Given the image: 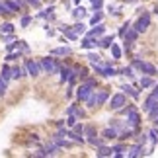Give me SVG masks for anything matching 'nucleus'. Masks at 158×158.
I'll use <instances>...</instances> for the list:
<instances>
[{
  "instance_id": "nucleus-5",
  "label": "nucleus",
  "mask_w": 158,
  "mask_h": 158,
  "mask_svg": "<svg viewBox=\"0 0 158 158\" xmlns=\"http://www.w3.org/2000/svg\"><path fill=\"white\" fill-rule=\"evenodd\" d=\"M127 104V96L123 92H117V94H111L107 100V109L109 111H117V109H121Z\"/></svg>"
},
{
  "instance_id": "nucleus-45",
  "label": "nucleus",
  "mask_w": 158,
  "mask_h": 158,
  "mask_svg": "<svg viewBox=\"0 0 158 158\" xmlns=\"http://www.w3.org/2000/svg\"><path fill=\"white\" fill-rule=\"evenodd\" d=\"M86 59H88V63L90 64H98V63H102V57L98 53H88L86 55Z\"/></svg>"
},
{
  "instance_id": "nucleus-40",
  "label": "nucleus",
  "mask_w": 158,
  "mask_h": 158,
  "mask_svg": "<svg viewBox=\"0 0 158 158\" xmlns=\"http://www.w3.org/2000/svg\"><path fill=\"white\" fill-rule=\"evenodd\" d=\"M33 23V16H29V14H22V18H20V26L22 27H29Z\"/></svg>"
},
{
  "instance_id": "nucleus-52",
  "label": "nucleus",
  "mask_w": 158,
  "mask_h": 158,
  "mask_svg": "<svg viewBox=\"0 0 158 158\" xmlns=\"http://www.w3.org/2000/svg\"><path fill=\"white\" fill-rule=\"evenodd\" d=\"M90 2H92V8H94V12L96 10H102V8H104V0H90Z\"/></svg>"
},
{
  "instance_id": "nucleus-41",
  "label": "nucleus",
  "mask_w": 158,
  "mask_h": 158,
  "mask_svg": "<svg viewBox=\"0 0 158 158\" xmlns=\"http://www.w3.org/2000/svg\"><path fill=\"white\" fill-rule=\"evenodd\" d=\"M72 29H74V31H76V33H78V35H80V37H82V35L86 33V23L78 20V22L74 23V26H72Z\"/></svg>"
},
{
  "instance_id": "nucleus-25",
  "label": "nucleus",
  "mask_w": 158,
  "mask_h": 158,
  "mask_svg": "<svg viewBox=\"0 0 158 158\" xmlns=\"http://www.w3.org/2000/svg\"><path fill=\"white\" fill-rule=\"evenodd\" d=\"M45 150H47V156H59L60 152H63V148H59L57 144L51 141V139H49V143L45 144Z\"/></svg>"
},
{
  "instance_id": "nucleus-12",
  "label": "nucleus",
  "mask_w": 158,
  "mask_h": 158,
  "mask_svg": "<svg viewBox=\"0 0 158 158\" xmlns=\"http://www.w3.org/2000/svg\"><path fill=\"white\" fill-rule=\"evenodd\" d=\"M107 31V27H106V23L104 22H100V23H96V26H92L86 31V35H90V37H102V35H106Z\"/></svg>"
},
{
  "instance_id": "nucleus-50",
  "label": "nucleus",
  "mask_w": 158,
  "mask_h": 158,
  "mask_svg": "<svg viewBox=\"0 0 158 158\" xmlns=\"http://www.w3.org/2000/svg\"><path fill=\"white\" fill-rule=\"evenodd\" d=\"M18 47H20V39H16V41H10V43H6V51H16Z\"/></svg>"
},
{
  "instance_id": "nucleus-35",
  "label": "nucleus",
  "mask_w": 158,
  "mask_h": 158,
  "mask_svg": "<svg viewBox=\"0 0 158 158\" xmlns=\"http://www.w3.org/2000/svg\"><path fill=\"white\" fill-rule=\"evenodd\" d=\"M100 22H104V12L96 10L92 14V18H90V26H96V23H100Z\"/></svg>"
},
{
  "instance_id": "nucleus-4",
  "label": "nucleus",
  "mask_w": 158,
  "mask_h": 158,
  "mask_svg": "<svg viewBox=\"0 0 158 158\" xmlns=\"http://www.w3.org/2000/svg\"><path fill=\"white\" fill-rule=\"evenodd\" d=\"M23 69H26L27 76L29 78H39L43 74V70H41V64H39V59H31V57H23Z\"/></svg>"
},
{
  "instance_id": "nucleus-57",
  "label": "nucleus",
  "mask_w": 158,
  "mask_h": 158,
  "mask_svg": "<svg viewBox=\"0 0 158 158\" xmlns=\"http://www.w3.org/2000/svg\"><path fill=\"white\" fill-rule=\"evenodd\" d=\"M74 106H76V102H74V104H70L69 107H66V111H64V115H72V113H74Z\"/></svg>"
},
{
  "instance_id": "nucleus-6",
  "label": "nucleus",
  "mask_w": 158,
  "mask_h": 158,
  "mask_svg": "<svg viewBox=\"0 0 158 158\" xmlns=\"http://www.w3.org/2000/svg\"><path fill=\"white\" fill-rule=\"evenodd\" d=\"M96 88H90L88 84H84V82H78L76 84V88H74V98L80 102V104H84L88 98H90V94L94 92Z\"/></svg>"
},
{
  "instance_id": "nucleus-36",
  "label": "nucleus",
  "mask_w": 158,
  "mask_h": 158,
  "mask_svg": "<svg viewBox=\"0 0 158 158\" xmlns=\"http://www.w3.org/2000/svg\"><path fill=\"white\" fill-rule=\"evenodd\" d=\"M98 135V127L92 125V123H88V125H84V137H96Z\"/></svg>"
},
{
  "instance_id": "nucleus-47",
  "label": "nucleus",
  "mask_w": 158,
  "mask_h": 158,
  "mask_svg": "<svg viewBox=\"0 0 158 158\" xmlns=\"http://www.w3.org/2000/svg\"><path fill=\"white\" fill-rule=\"evenodd\" d=\"M133 41H129V39H123V55H131V51H133Z\"/></svg>"
},
{
  "instance_id": "nucleus-23",
  "label": "nucleus",
  "mask_w": 158,
  "mask_h": 158,
  "mask_svg": "<svg viewBox=\"0 0 158 158\" xmlns=\"http://www.w3.org/2000/svg\"><path fill=\"white\" fill-rule=\"evenodd\" d=\"M117 72H119V76H125V78H129V80H135V69H133L131 64L121 66V69H117Z\"/></svg>"
},
{
  "instance_id": "nucleus-1",
  "label": "nucleus",
  "mask_w": 158,
  "mask_h": 158,
  "mask_svg": "<svg viewBox=\"0 0 158 158\" xmlns=\"http://www.w3.org/2000/svg\"><path fill=\"white\" fill-rule=\"evenodd\" d=\"M39 64H41V70H43V74L47 76H55L59 74L60 66L64 64L63 57H57V55H47V57H39Z\"/></svg>"
},
{
  "instance_id": "nucleus-3",
  "label": "nucleus",
  "mask_w": 158,
  "mask_h": 158,
  "mask_svg": "<svg viewBox=\"0 0 158 158\" xmlns=\"http://www.w3.org/2000/svg\"><path fill=\"white\" fill-rule=\"evenodd\" d=\"M123 123H125L127 129H133V131H135V135H137V133L143 129V115H141V111L135 109V111L127 113L125 119H123Z\"/></svg>"
},
{
  "instance_id": "nucleus-55",
  "label": "nucleus",
  "mask_w": 158,
  "mask_h": 158,
  "mask_svg": "<svg viewBox=\"0 0 158 158\" xmlns=\"http://www.w3.org/2000/svg\"><path fill=\"white\" fill-rule=\"evenodd\" d=\"M0 37H2V41H6V43H10V41H16V39H18L14 33H6V35H0Z\"/></svg>"
},
{
  "instance_id": "nucleus-15",
  "label": "nucleus",
  "mask_w": 158,
  "mask_h": 158,
  "mask_svg": "<svg viewBox=\"0 0 158 158\" xmlns=\"http://www.w3.org/2000/svg\"><path fill=\"white\" fill-rule=\"evenodd\" d=\"M111 148H113V156H115V158H123V156H127V150H129V147H127L123 141L111 144Z\"/></svg>"
},
{
  "instance_id": "nucleus-18",
  "label": "nucleus",
  "mask_w": 158,
  "mask_h": 158,
  "mask_svg": "<svg viewBox=\"0 0 158 158\" xmlns=\"http://www.w3.org/2000/svg\"><path fill=\"white\" fill-rule=\"evenodd\" d=\"M148 133V143H150V150H148V154H152L154 152V147L158 144V127L152 125V129L147 131Z\"/></svg>"
},
{
  "instance_id": "nucleus-59",
  "label": "nucleus",
  "mask_w": 158,
  "mask_h": 158,
  "mask_svg": "<svg viewBox=\"0 0 158 158\" xmlns=\"http://www.w3.org/2000/svg\"><path fill=\"white\" fill-rule=\"evenodd\" d=\"M125 4H137V2H141V0H123Z\"/></svg>"
},
{
  "instance_id": "nucleus-63",
  "label": "nucleus",
  "mask_w": 158,
  "mask_h": 158,
  "mask_svg": "<svg viewBox=\"0 0 158 158\" xmlns=\"http://www.w3.org/2000/svg\"><path fill=\"white\" fill-rule=\"evenodd\" d=\"M41 2H43V0H41Z\"/></svg>"
},
{
  "instance_id": "nucleus-33",
  "label": "nucleus",
  "mask_w": 158,
  "mask_h": 158,
  "mask_svg": "<svg viewBox=\"0 0 158 158\" xmlns=\"http://www.w3.org/2000/svg\"><path fill=\"white\" fill-rule=\"evenodd\" d=\"M139 35H141V33H139L137 31V29L135 27H129V29H127V33H125V37L123 39H129V41H133V43H137V39H139Z\"/></svg>"
},
{
  "instance_id": "nucleus-21",
  "label": "nucleus",
  "mask_w": 158,
  "mask_h": 158,
  "mask_svg": "<svg viewBox=\"0 0 158 158\" xmlns=\"http://www.w3.org/2000/svg\"><path fill=\"white\" fill-rule=\"evenodd\" d=\"M154 76H148V74H143L141 78H139V86H141V90H147V88H152L154 86Z\"/></svg>"
},
{
  "instance_id": "nucleus-9",
  "label": "nucleus",
  "mask_w": 158,
  "mask_h": 158,
  "mask_svg": "<svg viewBox=\"0 0 158 158\" xmlns=\"http://www.w3.org/2000/svg\"><path fill=\"white\" fill-rule=\"evenodd\" d=\"M98 47H100V37H90L86 33L80 37V49L92 51V49H98Z\"/></svg>"
},
{
  "instance_id": "nucleus-32",
  "label": "nucleus",
  "mask_w": 158,
  "mask_h": 158,
  "mask_svg": "<svg viewBox=\"0 0 158 158\" xmlns=\"http://www.w3.org/2000/svg\"><path fill=\"white\" fill-rule=\"evenodd\" d=\"M86 14H88V12H86V8H82L80 4H76V8L70 12V16L74 18V20H82V18L86 16Z\"/></svg>"
},
{
  "instance_id": "nucleus-2",
  "label": "nucleus",
  "mask_w": 158,
  "mask_h": 158,
  "mask_svg": "<svg viewBox=\"0 0 158 158\" xmlns=\"http://www.w3.org/2000/svg\"><path fill=\"white\" fill-rule=\"evenodd\" d=\"M150 23H152V14H150L148 10H143L141 14L137 16V20L133 22V27H135L139 33H147Z\"/></svg>"
},
{
  "instance_id": "nucleus-39",
  "label": "nucleus",
  "mask_w": 158,
  "mask_h": 158,
  "mask_svg": "<svg viewBox=\"0 0 158 158\" xmlns=\"http://www.w3.org/2000/svg\"><path fill=\"white\" fill-rule=\"evenodd\" d=\"M63 35H64V37L69 39V41H78V39H80V35H78V33L74 31V29H72V26H70L69 29H66V31H64Z\"/></svg>"
},
{
  "instance_id": "nucleus-20",
  "label": "nucleus",
  "mask_w": 158,
  "mask_h": 158,
  "mask_svg": "<svg viewBox=\"0 0 158 158\" xmlns=\"http://www.w3.org/2000/svg\"><path fill=\"white\" fill-rule=\"evenodd\" d=\"M96 156H98V158L113 156V148H111V144H102V147H98V148H96Z\"/></svg>"
},
{
  "instance_id": "nucleus-62",
  "label": "nucleus",
  "mask_w": 158,
  "mask_h": 158,
  "mask_svg": "<svg viewBox=\"0 0 158 158\" xmlns=\"http://www.w3.org/2000/svg\"><path fill=\"white\" fill-rule=\"evenodd\" d=\"M156 76H158V70H156Z\"/></svg>"
},
{
  "instance_id": "nucleus-44",
  "label": "nucleus",
  "mask_w": 158,
  "mask_h": 158,
  "mask_svg": "<svg viewBox=\"0 0 158 158\" xmlns=\"http://www.w3.org/2000/svg\"><path fill=\"white\" fill-rule=\"evenodd\" d=\"M8 18V16H12V12H10V8H8V4L4 2V0H0V18Z\"/></svg>"
},
{
  "instance_id": "nucleus-42",
  "label": "nucleus",
  "mask_w": 158,
  "mask_h": 158,
  "mask_svg": "<svg viewBox=\"0 0 158 158\" xmlns=\"http://www.w3.org/2000/svg\"><path fill=\"white\" fill-rule=\"evenodd\" d=\"M135 137H137V139H135V143H139V144H147V143H148V133H144V131H143V133L139 131Z\"/></svg>"
},
{
  "instance_id": "nucleus-49",
  "label": "nucleus",
  "mask_w": 158,
  "mask_h": 158,
  "mask_svg": "<svg viewBox=\"0 0 158 158\" xmlns=\"http://www.w3.org/2000/svg\"><path fill=\"white\" fill-rule=\"evenodd\" d=\"M147 117H148V121H152V119H156V117H158V104H156V106H152V107L148 109Z\"/></svg>"
},
{
  "instance_id": "nucleus-43",
  "label": "nucleus",
  "mask_w": 158,
  "mask_h": 158,
  "mask_svg": "<svg viewBox=\"0 0 158 158\" xmlns=\"http://www.w3.org/2000/svg\"><path fill=\"white\" fill-rule=\"evenodd\" d=\"M90 70H92V69H88V66H78V72H76L78 80H84L86 76H90Z\"/></svg>"
},
{
  "instance_id": "nucleus-19",
  "label": "nucleus",
  "mask_w": 158,
  "mask_h": 158,
  "mask_svg": "<svg viewBox=\"0 0 158 158\" xmlns=\"http://www.w3.org/2000/svg\"><path fill=\"white\" fill-rule=\"evenodd\" d=\"M158 104V98L154 94H148L147 98H144V102H143V106H141V109H143V113H148V109L152 107V106H156Z\"/></svg>"
},
{
  "instance_id": "nucleus-37",
  "label": "nucleus",
  "mask_w": 158,
  "mask_h": 158,
  "mask_svg": "<svg viewBox=\"0 0 158 158\" xmlns=\"http://www.w3.org/2000/svg\"><path fill=\"white\" fill-rule=\"evenodd\" d=\"M133 26V22L131 20H127V22H123V23H121V26H119V29H117V35H119V37L121 39H123L125 37V33H127V29H129Z\"/></svg>"
},
{
  "instance_id": "nucleus-46",
  "label": "nucleus",
  "mask_w": 158,
  "mask_h": 158,
  "mask_svg": "<svg viewBox=\"0 0 158 158\" xmlns=\"http://www.w3.org/2000/svg\"><path fill=\"white\" fill-rule=\"evenodd\" d=\"M23 55H31V47L27 45V41H23V39H20V47H18Z\"/></svg>"
},
{
  "instance_id": "nucleus-22",
  "label": "nucleus",
  "mask_w": 158,
  "mask_h": 158,
  "mask_svg": "<svg viewBox=\"0 0 158 158\" xmlns=\"http://www.w3.org/2000/svg\"><path fill=\"white\" fill-rule=\"evenodd\" d=\"M113 41H115V33H111V35H102L100 37V49H109V47L113 45Z\"/></svg>"
},
{
  "instance_id": "nucleus-38",
  "label": "nucleus",
  "mask_w": 158,
  "mask_h": 158,
  "mask_svg": "<svg viewBox=\"0 0 158 158\" xmlns=\"http://www.w3.org/2000/svg\"><path fill=\"white\" fill-rule=\"evenodd\" d=\"M53 12H55V4H51V6H47V8H43V10H41L39 14H37V18H43V20H49V16L53 14Z\"/></svg>"
},
{
  "instance_id": "nucleus-14",
  "label": "nucleus",
  "mask_w": 158,
  "mask_h": 158,
  "mask_svg": "<svg viewBox=\"0 0 158 158\" xmlns=\"http://www.w3.org/2000/svg\"><path fill=\"white\" fill-rule=\"evenodd\" d=\"M51 55H57V57H72V53H74V51H72V47L70 45H60V47H55V49H51L49 51Z\"/></svg>"
},
{
  "instance_id": "nucleus-51",
  "label": "nucleus",
  "mask_w": 158,
  "mask_h": 158,
  "mask_svg": "<svg viewBox=\"0 0 158 158\" xmlns=\"http://www.w3.org/2000/svg\"><path fill=\"white\" fill-rule=\"evenodd\" d=\"M31 156H33V158H49V156H47L45 147H43V148H37V150H35V152H33Z\"/></svg>"
},
{
  "instance_id": "nucleus-31",
  "label": "nucleus",
  "mask_w": 158,
  "mask_h": 158,
  "mask_svg": "<svg viewBox=\"0 0 158 158\" xmlns=\"http://www.w3.org/2000/svg\"><path fill=\"white\" fill-rule=\"evenodd\" d=\"M16 31V26L12 22H2L0 23V35H6V33H14Z\"/></svg>"
},
{
  "instance_id": "nucleus-56",
  "label": "nucleus",
  "mask_w": 158,
  "mask_h": 158,
  "mask_svg": "<svg viewBox=\"0 0 158 158\" xmlns=\"http://www.w3.org/2000/svg\"><path fill=\"white\" fill-rule=\"evenodd\" d=\"M69 27H70V26H66V23H59L57 31H59V33H64V31H66V29H69Z\"/></svg>"
},
{
  "instance_id": "nucleus-28",
  "label": "nucleus",
  "mask_w": 158,
  "mask_h": 158,
  "mask_svg": "<svg viewBox=\"0 0 158 158\" xmlns=\"http://www.w3.org/2000/svg\"><path fill=\"white\" fill-rule=\"evenodd\" d=\"M74 115L80 121H84V119H88V111H86V107L84 106H80V102L76 100V106H74Z\"/></svg>"
},
{
  "instance_id": "nucleus-54",
  "label": "nucleus",
  "mask_w": 158,
  "mask_h": 158,
  "mask_svg": "<svg viewBox=\"0 0 158 158\" xmlns=\"http://www.w3.org/2000/svg\"><path fill=\"white\" fill-rule=\"evenodd\" d=\"M72 131L78 133V135H84V123H80V121H78V123L72 127Z\"/></svg>"
},
{
  "instance_id": "nucleus-26",
  "label": "nucleus",
  "mask_w": 158,
  "mask_h": 158,
  "mask_svg": "<svg viewBox=\"0 0 158 158\" xmlns=\"http://www.w3.org/2000/svg\"><path fill=\"white\" fill-rule=\"evenodd\" d=\"M107 141L104 137H86V144H90V147H94V148H98V147H102V144H106Z\"/></svg>"
},
{
  "instance_id": "nucleus-8",
  "label": "nucleus",
  "mask_w": 158,
  "mask_h": 158,
  "mask_svg": "<svg viewBox=\"0 0 158 158\" xmlns=\"http://www.w3.org/2000/svg\"><path fill=\"white\" fill-rule=\"evenodd\" d=\"M74 74H76V72H74V66H72L70 63H64L63 66H60V70H59V82L60 84H66Z\"/></svg>"
},
{
  "instance_id": "nucleus-10",
  "label": "nucleus",
  "mask_w": 158,
  "mask_h": 158,
  "mask_svg": "<svg viewBox=\"0 0 158 158\" xmlns=\"http://www.w3.org/2000/svg\"><path fill=\"white\" fill-rule=\"evenodd\" d=\"M119 90L123 92L127 98H131V100H141V88H137V86H133V84H121Z\"/></svg>"
},
{
  "instance_id": "nucleus-60",
  "label": "nucleus",
  "mask_w": 158,
  "mask_h": 158,
  "mask_svg": "<svg viewBox=\"0 0 158 158\" xmlns=\"http://www.w3.org/2000/svg\"><path fill=\"white\" fill-rule=\"evenodd\" d=\"M152 125H154V127H158V117H156V119H152Z\"/></svg>"
},
{
  "instance_id": "nucleus-61",
  "label": "nucleus",
  "mask_w": 158,
  "mask_h": 158,
  "mask_svg": "<svg viewBox=\"0 0 158 158\" xmlns=\"http://www.w3.org/2000/svg\"><path fill=\"white\" fill-rule=\"evenodd\" d=\"M82 2V0H72V4H80Z\"/></svg>"
},
{
  "instance_id": "nucleus-53",
  "label": "nucleus",
  "mask_w": 158,
  "mask_h": 158,
  "mask_svg": "<svg viewBox=\"0 0 158 158\" xmlns=\"http://www.w3.org/2000/svg\"><path fill=\"white\" fill-rule=\"evenodd\" d=\"M26 2L29 4V8H35V10H39V8H41V4H43L41 0H26Z\"/></svg>"
},
{
  "instance_id": "nucleus-30",
  "label": "nucleus",
  "mask_w": 158,
  "mask_h": 158,
  "mask_svg": "<svg viewBox=\"0 0 158 158\" xmlns=\"http://www.w3.org/2000/svg\"><path fill=\"white\" fill-rule=\"evenodd\" d=\"M109 53H111L113 60H121V59H123V49H121V47L115 43V41H113V45L109 47Z\"/></svg>"
},
{
  "instance_id": "nucleus-13",
  "label": "nucleus",
  "mask_w": 158,
  "mask_h": 158,
  "mask_svg": "<svg viewBox=\"0 0 158 158\" xmlns=\"http://www.w3.org/2000/svg\"><path fill=\"white\" fill-rule=\"evenodd\" d=\"M156 70H158V66L148 63V60H143L141 66H139V72L141 74H148V76H156Z\"/></svg>"
},
{
  "instance_id": "nucleus-7",
  "label": "nucleus",
  "mask_w": 158,
  "mask_h": 158,
  "mask_svg": "<svg viewBox=\"0 0 158 158\" xmlns=\"http://www.w3.org/2000/svg\"><path fill=\"white\" fill-rule=\"evenodd\" d=\"M94 94H96V102H98V109L100 107H104V106H107V100H109V96H111V88H102V86H98L94 90Z\"/></svg>"
},
{
  "instance_id": "nucleus-11",
  "label": "nucleus",
  "mask_w": 158,
  "mask_h": 158,
  "mask_svg": "<svg viewBox=\"0 0 158 158\" xmlns=\"http://www.w3.org/2000/svg\"><path fill=\"white\" fill-rule=\"evenodd\" d=\"M143 156H148V150L144 148V144H131L129 150H127V158H143Z\"/></svg>"
},
{
  "instance_id": "nucleus-16",
  "label": "nucleus",
  "mask_w": 158,
  "mask_h": 158,
  "mask_svg": "<svg viewBox=\"0 0 158 158\" xmlns=\"http://www.w3.org/2000/svg\"><path fill=\"white\" fill-rule=\"evenodd\" d=\"M27 76V72H26V69L23 66H20V64H12V80H23V78Z\"/></svg>"
},
{
  "instance_id": "nucleus-48",
  "label": "nucleus",
  "mask_w": 158,
  "mask_h": 158,
  "mask_svg": "<svg viewBox=\"0 0 158 158\" xmlns=\"http://www.w3.org/2000/svg\"><path fill=\"white\" fill-rule=\"evenodd\" d=\"M78 121H80V119H78L74 113H72V115H66V127H70V129H72V127H74V125L78 123Z\"/></svg>"
},
{
  "instance_id": "nucleus-29",
  "label": "nucleus",
  "mask_w": 158,
  "mask_h": 158,
  "mask_svg": "<svg viewBox=\"0 0 158 158\" xmlns=\"http://www.w3.org/2000/svg\"><path fill=\"white\" fill-rule=\"evenodd\" d=\"M23 57H26V55H23L20 49H16V51H10L8 55H6L4 60H6V63H16L18 59H23Z\"/></svg>"
},
{
  "instance_id": "nucleus-17",
  "label": "nucleus",
  "mask_w": 158,
  "mask_h": 158,
  "mask_svg": "<svg viewBox=\"0 0 158 158\" xmlns=\"http://www.w3.org/2000/svg\"><path fill=\"white\" fill-rule=\"evenodd\" d=\"M104 63V78H113V76H119L117 69L111 64V60H102Z\"/></svg>"
},
{
  "instance_id": "nucleus-27",
  "label": "nucleus",
  "mask_w": 158,
  "mask_h": 158,
  "mask_svg": "<svg viewBox=\"0 0 158 158\" xmlns=\"http://www.w3.org/2000/svg\"><path fill=\"white\" fill-rule=\"evenodd\" d=\"M0 74H2V78L6 82H12V64L10 63H4L2 66H0Z\"/></svg>"
},
{
  "instance_id": "nucleus-58",
  "label": "nucleus",
  "mask_w": 158,
  "mask_h": 158,
  "mask_svg": "<svg viewBox=\"0 0 158 158\" xmlns=\"http://www.w3.org/2000/svg\"><path fill=\"white\" fill-rule=\"evenodd\" d=\"M150 94H154L156 98H158V84H154V86H152V90H150Z\"/></svg>"
},
{
  "instance_id": "nucleus-24",
  "label": "nucleus",
  "mask_w": 158,
  "mask_h": 158,
  "mask_svg": "<svg viewBox=\"0 0 158 158\" xmlns=\"http://www.w3.org/2000/svg\"><path fill=\"white\" fill-rule=\"evenodd\" d=\"M100 135L104 137L106 141H117V129H113V127H109V125L100 133Z\"/></svg>"
},
{
  "instance_id": "nucleus-34",
  "label": "nucleus",
  "mask_w": 158,
  "mask_h": 158,
  "mask_svg": "<svg viewBox=\"0 0 158 158\" xmlns=\"http://www.w3.org/2000/svg\"><path fill=\"white\" fill-rule=\"evenodd\" d=\"M6 4H8V8L12 12V16H22V10H20V6L16 4V0H4Z\"/></svg>"
}]
</instances>
